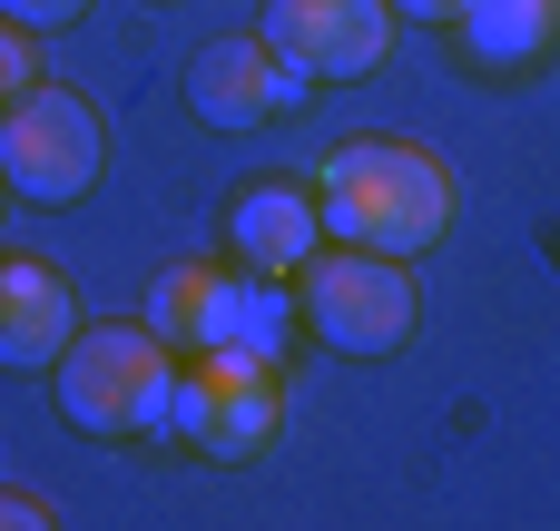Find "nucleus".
Segmentation results:
<instances>
[{"label": "nucleus", "instance_id": "nucleus-1", "mask_svg": "<svg viewBox=\"0 0 560 531\" xmlns=\"http://www.w3.org/2000/svg\"><path fill=\"white\" fill-rule=\"evenodd\" d=\"M315 217L335 246H374V256H423L453 227V168L413 138H354L325 158L315 177Z\"/></svg>", "mask_w": 560, "mask_h": 531}, {"label": "nucleus", "instance_id": "nucleus-2", "mask_svg": "<svg viewBox=\"0 0 560 531\" xmlns=\"http://www.w3.org/2000/svg\"><path fill=\"white\" fill-rule=\"evenodd\" d=\"M59 404L79 434L128 443V434H167V394H177V355L148 325H89L59 345Z\"/></svg>", "mask_w": 560, "mask_h": 531}, {"label": "nucleus", "instance_id": "nucleus-3", "mask_svg": "<svg viewBox=\"0 0 560 531\" xmlns=\"http://www.w3.org/2000/svg\"><path fill=\"white\" fill-rule=\"evenodd\" d=\"M295 325H315L335 355H394L423 325L413 266L404 256H374V246H315L295 266Z\"/></svg>", "mask_w": 560, "mask_h": 531}, {"label": "nucleus", "instance_id": "nucleus-4", "mask_svg": "<svg viewBox=\"0 0 560 531\" xmlns=\"http://www.w3.org/2000/svg\"><path fill=\"white\" fill-rule=\"evenodd\" d=\"M98 168H108V128H98V108H89L79 89L30 79V89L0 108V187H20L30 207L89 197Z\"/></svg>", "mask_w": 560, "mask_h": 531}, {"label": "nucleus", "instance_id": "nucleus-5", "mask_svg": "<svg viewBox=\"0 0 560 531\" xmlns=\"http://www.w3.org/2000/svg\"><path fill=\"white\" fill-rule=\"evenodd\" d=\"M167 434L197 443L207 463H256L285 434V384L266 355H197L167 394Z\"/></svg>", "mask_w": 560, "mask_h": 531}, {"label": "nucleus", "instance_id": "nucleus-6", "mask_svg": "<svg viewBox=\"0 0 560 531\" xmlns=\"http://www.w3.org/2000/svg\"><path fill=\"white\" fill-rule=\"evenodd\" d=\"M256 39L315 89V79H364L394 49V0H266Z\"/></svg>", "mask_w": 560, "mask_h": 531}, {"label": "nucleus", "instance_id": "nucleus-7", "mask_svg": "<svg viewBox=\"0 0 560 531\" xmlns=\"http://www.w3.org/2000/svg\"><path fill=\"white\" fill-rule=\"evenodd\" d=\"M295 99H305V79H295L256 30L207 39V49H197V69H187V108H197L207 128H266V118H285Z\"/></svg>", "mask_w": 560, "mask_h": 531}, {"label": "nucleus", "instance_id": "nucleus-8", "mask_svg": "<svg viewBox=\"0 0 560 531\" xmlns=\"http://www.w3.org/2000/svg\"><path fill=\"white\" fill-rule=\"evenodd\" d=\"M443 30H453V59L482 79H532L560 59V0H463Z\"/></svg>", "mask_w": 560, "mask_h": 531}, {"label": "nucleus", "instance_id": "nucleus-9", "mask_svg": "<svg viewBox=\"0 0 560 531\" xmlns=\"http://www.w3.org/2000/svg\"><path fill=\"white\" fill-rule=\"evenodd\" d=\"M295 335V296L285 276H256V266H207V305H197V355H285Z\"/></svg>", "mask_w": 560, "mask_h": 531}, {"label": "nucleus", "instance_id": "nucleus-10", "mask_svg": "<svg viewBox=\"0 0 560 531\" xmlns=\"http://www.w3.org/2000/svg\"><path fill=\"white\" fill-rule=\"evenodd\" d=\"M79 335V296L49 256H0V365L10 374H39L59 365V345Z\"/></svg>", "mask_w": 560, "mask_h": 531}, {"label": "nucleus", "instance_id": "nucleus-11", "mask_svg": "<svg viewBox=\"0 0 560 531\" xmlns=\"http://www.w3.org/2000/svg\"><path fill=\"white\" fill-rule=\"evenodd\" d=\"M226 246H236V266H256V276H295V266L325 246L315 187H246L236 217H226Z\"/></svg>", "mask_w": 560, "mask_h": 531}, {"label": "nucleus", "instance_id": "nucleus-12", "mask_svg": "<svg viewBox=\"0 0 560 531\" xmlns=\"http://www.w3.org/2000/svg\"><path fill=\"white\" fill-rule=\"evenodd\" d=\"M197 305H207V266H167L148 286V335L167 355H197Z\"/></svg>", "mask_w": 560, "mask_h": 531}, {"label": "nucleus", "instance_id": "nucleus-13", "mask_svg": "<svg viewBox=\"0 0 560 531\" xmlns=\"http://www.w3.org/2000/svg\"><path fill=\"white\" fill-rule=\"evenodd\" d=\"M30 79H39V59H30V30H20V20H0V108H10Z\"/></svg>", "mask_w": 560, "mask_h": 531}, {"label": "nucleus", "instance_id": "nucleus-14", "mask_svg": "<svg viewBox=\"0 0 560 531\" xmlns=\"http://www.w3.org/2000/svg\"><path fill=\"white\" fill-rule=\"evenodd\" d=\"M89 0H0V20H20V30H69Z\"/></svg>", "mask_w": 560, "mask_h": 531}, {"label": "nucleus", "instance_id": "nucleus-15", "mask_svg": "<svg viewBox=\"0 0 560 531\" xmlns=\"http://www.w3.org/2000/svg\"><path fill=\"white\" fill-rule=\"evenodd\" d=\"M0 531H49V503L10 483V493H0Z\"/></svg>", "mask_w": 560, "mask_h": 531}, {"label": "nucleus", "instance_id": "nucleus-16", "mask_svg": "<svg viewBox=\"0 0 560 531\" xmlns=\"http://www.w3.org/2000/svg\"><path fill=\"white\" fill-rule=\"evenodd\" d=\"M453 10H463V0H394V20H433V30H443Z\"/></svg>", "mask_w": 560, "mask_h": 531}]
</instances>
